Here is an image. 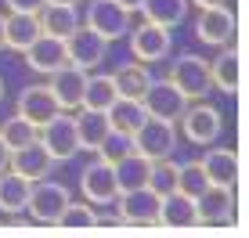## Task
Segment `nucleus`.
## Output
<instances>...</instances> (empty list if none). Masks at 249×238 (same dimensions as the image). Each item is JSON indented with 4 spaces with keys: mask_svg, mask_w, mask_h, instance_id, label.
<instances>
[{
    "mask_svg": "<svg viewBox=\"0 0 249 238\" xmlns=\"http://www.w3.org/2000/svg\"><path fill=\"white\" fill-rule=\"evenodd\" d=\"M0 98H4V83H0Z\"/></svg>",
    "mask_w": 249,
    "mask_h": 238,
    "instance_id": "nucleus-41",
    "label": "nucleus"
},
{
    "mask_svg": "<svg viewBox=\"0 0 249 238\" xmlns=\"http://www.w3.org/2000/svg\"><path fill=\"white\" fill-rule=\"evenodd\" d=\"M177 144V123H166V119H144L141 126L134 130V152L144 155L148 163L156 159H170Z\"/></svg>",
    "mask_w": 249,
    "mask_h": 238,
    "instance_id": "nucleus-1",
    "label": "nucleus"
},
{
    "mask_svg": "<svg viewBox=\"0 0 249 238\" xmlns=\"http://www.w3.org/2000/svg\"><path fill=\"white\" fill-rule=\"evenodd\" d=\"M7 170H15V173L29 177V181H44V177L54 170V159H51V152L36 141H29L25 148H15L11 159H7Z\"/></svg>",
    "mask_w": 249,
    "mask_h": 238,
    "instance_id": "nucleus-15",
    "label": "nucleus"
},
{
    "mask_svg": "<svg viewBox=\"0 0 249 238\" xmlns=\"http://www.w3.org/2000/svg\"><path fill=\"white\" fill-rule=\"evenodd\" d=\"M4 18L7 15H0V47H4Z\"/></svg>",
    "mask_w": 249,
    "mask_h": 238,
    "instance_id": "nucleus-39",
    "label": "nucleus"
},
{
    "mask_svg": "<svg viewBox=\"0 0 249 238\" xmlns=\"http://www.w3.org/2000/svg\"><path fill=\"white\" fill-rule=\"evenodd\" d=\"M22 54H25V65H29L33 72L51 76L54 69H62V65H65V40L47 36V33H40V36L33 40V44L22 51Z\"/></svg>",
    "mask_w": 249,
    "mask_h": 238,
    "instance_id": "nucleus-13",
    "label": "nucleus"
},
{
    "mask_svg": "<svg viewBox=\"0 0 249 238\" xmlns=\"http://www.w3.org/2000/svg\"><path fill=\"white\" fill-rule=\"evenodd\" d=\"M166 80L174 83L184 98H202L206 90L213 87V83H210V62L199 58V54H181L174 65H170Z\"/></svg>",
    "mask_w": 249,
    "mask_h": 238,
    "instance_id": "nucleus-3",
    "label": "nucleus"
},
{
    "mask_svg": "<svg viewBox=\"0 0 249 238\" xmlns=\"http://www.w3.org/2000/svg\"><path fill=\"white\" fill-rule=\"evenodd\" d=\"M87 25L105 40H119V36L130 33V11H123L116 0H90Z\"/></svg>",
    "mask_w": 249,
    "mask_h": 238,
    "instance_id": "nucleus-9",
    "label": "nucleus"
},
{
    "mask_svg": "<svg viewBox=\"0 0 249 238\" xmlns=\"http://www.w3.org/2000/svg\"><path fill=\"white\" fill-rule=\"evenodd\" d=\"M112 83H116V98H137V101H141V94L148 90V83H152V76H148V69H144L141 62H134V65L116 69Z\"/></svg>",
    "mask_w": 249,
    "mask_h": 238,
    "instance_id": "nucleus-26",
    "label": "nucleus"
},
{
    "mask_svg": "<svg viewBox=\"0 0 249 238\" xmlns=\"http://www.w3.org/2000/svg\"><path fill=\"white\" fill-rule=\"evenodd\" d=\"M51 94H54V101L62 105V112H69V108H80L83 105V87H87V72L76 69V65H62V69L51 72Z\"/></svg>",
    "mask_w": 249,
    "mask_h": 238,
    "instance_id": "nucleus-12",
    "label": "nucleus"
},
{
    "mask_svg": "<svg viewBox=\"0 0 249 238\" xmlns=\"http://www.w3.org/2000/svg\"><path fill=\"white\" fill-rule=\"evenodd\" d=\"M65 206H69V191L62 188V184L47 181V177H44V181H33L29 202H25V209H29L33 220H40V224H54Z\"/></svg>",
    "mask_w": 249,
    "mask_h": 238,
    "instance_id": "nucleus-7",
    "label": "nucleus"
},
{
    "mask_svg": "<svg viewBox=\"0 0 249 238\" xmlns=\"http://www.w3.org/2000/svg\"><path fill=\"white\" fill-rule=\"evenodd\" d=\"M119 199V220L123 224H156V217H159V199L162 195H156L144 184V188H130V191H119L116 195Z\"/></svg>",
    "mask_w": 249,
    "mask_h": 238,
    "instance_id": "nucleus-11",
    "label": "nucleus"
},
{
    "mask_svg": "<svg viewBox=\"0 0 249 238\" xmlns=\"http://www.w3.org/2000/svg\"><path fill=\"white\" fill-rule=\"evenodd\" d=\"M58 112H62V105L54 101L51 87H25L22 94H18V116L29 119L36 130H40L44 123H51Z\"/></svg>",
    "mask_w": 249,
    "mask_h": 238,
    "instance_id": "nucleus-18",
    "label": "nucleus"
},
{
    "mask_svg": "<svg viewBox=\"0 0 249 238\" xmlns=\"http://www.w3.org/2000/svg\"><path fill=\"white\" fill-rule=\"evenodd\" d=\"M144 18L162 25V29H170V25H181L184 15H188V0H144L141 4Z\"/></svg>",
    "mask_w": 249,
    "mask_h": 238,
    "instance_id": "nucleus-27",
    "label": "nucleus"
},
{
    "mask_svg": "<svg viewBox=\"0 0 249 238\" xmlns=\"http://www.w3.org/2000/svg\"><path fill=\"white\" fill-rule=\"evenodd\" d=\"M7 159H11V148H7L4 137H0V170H7Z\"/></svg>",
    "mask_w": 249,
    "mask_h": 238,
    "instance_id": "nucleus-37",
    "label": "nucleus"
},
{
    "mask_svg": "<svg viewBox=\"0 0 249 238\" xmlns=\"http://www.w3.org/2000/svg\"><path fill=\"white\" fill-rule=\"evenodd\" d=\"M83 112H76V137H80V148L87 152H98V144L105 141V134L112 130V123H108V112H98V108H87L80 105Z\"/></svg>",
    "mask_w": 249,
    "mask_h": 238,
    "instance_id": "nucleus-20",
    "label": "nucleus"
},
{
    "mask_svg": "<svg viewBox=\"0 0 249 238\" xmlns=\"http://www.w3.org/2000/svg\"><path fill=\"white\" fill-rule=\"evenodd\" d=\"M62 231H94L98 227V213H94V206L90 202H69V206L58 213V220H54Z\"/></svg>",
    "mask_w": 249,
    "mask_h": 238,
    "instance_id": "nucleus-28",
    "label": "nucleus"
},
{
    "mask_svg": "<svg viewBox=\"0 0 249 238\" xmlns=\"http://www.w3.org/2000/svg\"><path fill=\"white\" fill-rule=\"evenodd\" d=\"M177 123H181L184 137L192 141V144H213V141L220 137V108L217 105H206V101L188 105Z\"/></svg>",
    "mask_w": 249,
    "mask_h": 238,
    "instance_id": "nucleus-6",
    "label": "nucleus"
},
{
    "mask_svg": "<svg viewBox=\"0 0 249 238\" xmlns=\"http://www.w3.org/2000/svg\"><path fill=\"white\" fill-rule=\"evenodd\" d=\"M36 137L40 144L51 152V159L54 163H65V159H72L76 152H80V137H76V119L72 116H65V112H58L51 123H44L36 130Z\"/></svg>",
    "mask_w": 249,
    "mask_h": 238,
    "instance_id": "nucleus-2",
    "label": "nucleus"
},
{
    "mask_svg": "<svg viewBox=\"0 0 249 238\" xmlns=\"http://www.w3.org/2000/svg\"><path fill=\"white\" fill-rule=\"evenodd\" d=\"M202 173L210 184H220V188H231L238 177V159L231 148H210L202 159Z\"/></svg>",
    "mask_w": 249,
    "mask_h": 238,
    "instance_id": "nucleus-22",
    "label": "nucleus"
},
{
    "mask_svg": "<svg viewBox=\"0 0 249 238\" xmlns=\"http://www.w3.org/2000/svg\"><path fill=\"white\" fill-rule=\"evenodd\" d=\"M44 4L47 0H7V7H11V11H22V15H40Z\"/></svg>",
    "mask_w": 249,
    "mask_h": 238,
    "instance_id": "nucleus-35",
    "label": "nucleus"
},
{
    "mask_svg": "<svg viewBox=\"0 0 249 238\" xmlns=\"http://www.w3.org/2000/svg\"><path fill=\"white\" fill-rule=\"evenodd\" d=\"M192 4L199 7V11H202V7H220V4H224V0H192Z\"/></svg>",
    "mask_w": 249,
    "mask_h": 238,
    "instance_id": "nucleus-38",
    "label": "nucleus"
},
{
    "mask_svg": "<svg viewBox=\"0 0 249 238\" xmlns=\"http://www.w3.org/2000/svg\"><path fill=\"white\" fill-rule=\"evenodd\" d=\"M116 101V83L112 76H87V87H83V105L108 112V105Z\"/></svg>",
    "mask_w": 249,
    "mask_h": 238,
    "instance_id": "nucleus-30",
    "label": "nucleus"
},
{
    "mask_svg": "<svg viewBox=\"0 0 249 238\" xmlns=\"http://www.w3.org/2000/svg\"><path fill=\"white\" fill-rule=\"evenodd\" d=\"M130 54H134V62H141V65L162 62V58L170 54V29H162L156 22L137 25L130 33Z\"/></svg>",
    "mask_w": 249,
    "mask_h": 238,
    "instance_id": "nucleus-10",
    "label": "nucleus"
},
{
    "mask_svg": "<svg viewBox=\"0 0 249 238\" xmlns=\"http://www.w3.org/2000/svg\"><path fill=\"white\" fill-rule=\"evenodd\" d=\"M231 209H235L231 188L206 184V188L195 195V217H199V224H224V220H231Z\"/></svg>",
    "mask_w": 249,
    "mask_h": 238,
    "instance_id": "nucleus-16",
    "label": "nucleus"
},
{
    "mask_svg": "<svg viewBox=\"0 0 249 238\" xmlns=\"http://www.w3.org/2000/svg\"><path fill=\"white\" fill-rule=\"evenodd\" d=\"M0 137H4L7 148H25L29 141H36V126L29 123V119H22V116H11L4 126H0Z\"/></svg>",
    "mask_w": 249,
    "mask_h": 238,
    "instance_id": "nucleus-32",
    "label": "nucleus"
},
{
    "mask_svg": "<svg viewBox=\"0 0 249 238\" xmlns=\"http://www.w3.org/2000/svg\"><path fill=\"white\" fill-rule=\"evenodd\" d=\"M156 224L170 227V231H188V227L199 224V217H195V199H188L184 191H166L159 199V217Z\"/></svg>",
    "mask_w": 249,
    "mask_h": 238,
    "instance_id": "nucleus-14",
    "label": "nucleus"
},
{
    "mask_svg": "<svg viewBox=\"0 0 249 238\" xmlns=\"http://www.w3.org/2000/svg\"><path fill=\"white\" fill-rule=\"evenodd\" d=\"M112 170H116V188L119 191H130V188H144V184H148L152 163L144 155H137V152H130V155H123Z\"/></svg>",
    "mask_w": 249,
    "mask_h": 238,
    "instance_id": "nucleus-24",
    "label": "nucleus"
},
{
    "mask_svg": "<svg viewBox=\"0 0 249 238\" xmlns=\"http://www.w3.org/2000/svg\"><path fill=\"white\" fill-rule=\"evenodd\" d=\"M134 152V134H123V130H108L105 141L98 144V159H105V163H119L123 155H130Z\"/></svg>",
    "mask_w": 249,
    "mask_h": 238,
    "instance_id": "nucleus-31",
    "label": "nucleus"
},
{
    "mask_svg": "<svg viewBox=\"0 0 249 238\" xmlns=\"http://www.w3.org/2000/svg\"><path fill=\"white\" fill-rule=\"evenodd\" d=\"M144 119H148V112H144V105L137 98H116L112 105H108V123H112V130L134 134Z\"/></svg>",
    "mask_w": 249,
    "mask_h": 238,
    "instance_id": "nucleus-25",
    "label": "nucleus"
},
{
    "mask_svg": "<svg viewBox=\"0 0 249 238\" xmlns=\"http://www.w3.org/2000/svg\"><path fill=\"white\" fill-rule=\"evenodd\" d=\"M148 188L156 195H166L177 188V166L170 163V159H156L152 163V173H148Z\"/></svg>",
    "mask_w": 249,
    "mask_h": 238,
    "instance_id": "nucleus-33",
    "label": "nucleus"
},
{
    "mask_svg": "<svg viewBox=\"0 0 249 238\" xmlns=\"http://www.w3.org/2000/svg\"><path fill=\"white\" fill-rule=\"evenodd\" d=\"M80 191L83 199L90 202V206H108V202H116V170L112 163H105V159H94V163L80 173Z\"/></svg>",
    "mask_w": 249,
    "mask_h": 238,
    "instance_id": "nucleus-8",
    "label": "nucleus"
},
{
    "mask_svg": "<svg viewBox=\"0 0 249 238\" xmlns=\"http://www.w3.org/2000/svg\"><path fill=\"white\" fill-rule=\"evenodd\" d=\"M47 4H80V0H47Z\"/></svg>",
    "mask_w": 249,
    "mask_h": 238,
    "instance_id": "nucleus-40",
    "label": "nucleus"
},
{
    "mask_svg": "<svg viewBox=\"0 0 249 238\" xmlns=\"http://www.w3.org/2000/svg\"><path fill=\"white\" fill-rule=\"evenodd\" d=\"M141 105L152 119H166V123H177L181 112L188 108V98L174 87L170 80H152L148 90L141 94Z\"/></svg>",
    "mask_w": 249,
    "mask_h": 238,
    "instance_id": "nucleus-4",
    "label": "nucleus"
},
{
    "mask_svg": "<svg viewBox=\"0 0 249 238\" xmlns=\"http://www.w3.org/2000/svg\"><path fill=\"white\" fill-rule=\"evenodd\" d=\"M29 188L33 181L15 170H0V213H22L25 202H29Z\"/></svg>",
    "mask_w": 249,
    "mask_h": 238,
    "instance_id": "nucleus-21",
    "label": "nucleus"
},
{
    "mask_svg": "<svg viewBox=\"0 0 249 238\" xmlns=\"http://www.w3.org/2000/svg\"><path fill=\"white\" fill-rule=\"evenodd\" d=\"M235 33V15L228 11L224 4L220 7H202L199 11V22H195V36L202 44H213V47H224Z\"/></svg>",
    "mask_w": 249,
    "mask_h": 238,
    "instance_id": "nucleus-17",
    "label": "nucleus"
},
{
    "mask_svg": "<svg viewBox=\"0 0 249 238\" xmlns=\"http://www.w3.org/2000/svg\"><path fill=\"white\" fill-rule=\"evenodd\" d=\"M210 83L224 94H235L238 90V54L235 51H224L217 54V62L210 65Z\"/></svg>",
    "mask_w": 249,
    "mask_h": 238,
    "instance_id": "nucleus-29",
    "label": "nucleus"
},
{
    "mask_svg": "<svg viewBox=\"0 0 249 238\" xmlns=\"http://www.w3.org/2000/svg\"><path fill=\"white\" fill-rule=\"evenodd\" d=\"M40 29L47 33V36H72L76 29H80V11H76V4H44L40 7Z\"/></svg>",
    "mask_w": 249,
    "mask_h": 238,
    "instance_id": "nucleus-19",
    "label": "nucleus"
},
{
    "mask_svg": "<svg viewBox=\"0 0 249 238\" xmlns=\"http://www.w3.org/2000/svg\"><path fill=\"white\" fill-rule=\"evenodd\" d=\"M105 47H108L105 36H98L90 25H80L72 36H65V62L76 65V69H83V72L98 69L101 58H105Z\"/></svg>",
    "mask_w": 249,
    "mask_h": 238,
    "instance_id": "nucleus-5",
    "label": "nucleus"
},
{
    "mask_svg": "<svg viewBox=\"0 0 249 238\" xmlns=\"http://www.w3.org/2000/svg\"><path fill=\"white\" fill-rule=\"evenodd\" d=\"M40 18L36 15H22V11H11L4 18V47H15V51H25L33 40L40 36Z\"/></svg>",
    "mask_w": 249,
    "mask_h": 238,
    "instance_id": "nucleus-23",
    "label": "nucleus"
},
{
    "mask_svg": "<svg viewBox=\"0 0 249 238\" xmlns=\"http://www.w3.org/2000/svg\"><path fill=\"white\" fill-rule=\"evenodd\" d=\"M116 4L123 7V11H141V4H144V0H116Z\"/></svg>",
    "mask_w": 249,
    "mask_h": 238,
    "instance_id": "nucleus-36",
    "label": "nucleus"
},
{
    "mask_svg": "<svg viewBox=\"0 0 249 238\" xmlns=\"http://www.w3.org/2000/svg\"><path fill=\"white\" fill-rule=\"evenodd\" d=\"M206 173H202V163H184V166H177V191H184L188 199H195L202 188H206Z\"/></svg>",
    "mask_w": 249,
    "mask_h": 238,
    "instance_id": "nucleus-34",
    "label": "nucleus"
}]
</instances>
